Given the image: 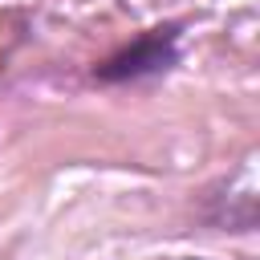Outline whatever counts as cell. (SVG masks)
I'll list each match as a JSON object with an SVG mask.
<instances>
[{
    "label": "cell",
    "instance_id": "obj_1",
    "mask_svg": "<svg viewBox=\"0 0 260 260\" xmlns=\"http://www.w3.org/2000/svg\"><path fill=\"white\" fill-rule=\"evenodd\" d=\"M179 61V24H158L146 28L142 37H134L130 45H122L118 53H110L93 77L106 85H122V81H142V77H158Z\"/></svg>",
    "mask_w": 260,
    "mask_h": 260
}]
</instances>
